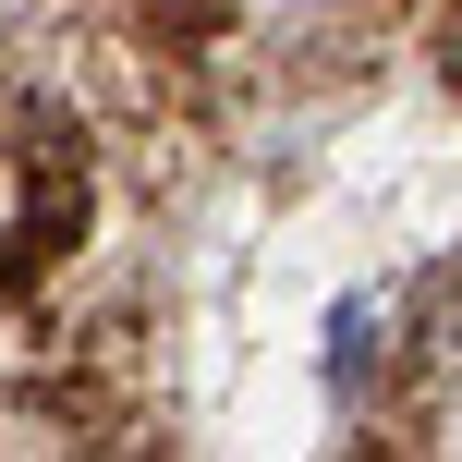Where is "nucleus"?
I'll return each mask as SVG.
<instances>
[{"label": "nucleus", "mask_w": 462, "mask_h": 462, "mask_svg": "<svg viewBox=\"0 0 462 462\" xmlns=\"http://www.w3.org/2000/svg\"><path fill=\"white\" fill-rule=\"evenodd\" d=\"M426 353H439V377H450V390H462V292L439 304V328H426Z\"/></svg>", "instance_id": "1"}, {"label": "nucleus", "mask_w": 462, "mask_h": 462, "mask_svg": "<svg viewBox=\"0 0 462 462\" xmlns=\"http://www.w3.org/2000/svg\"><path fill=\"white\" fill-rule=\"evenodd\" d=\"M450 86H462V13H450Z\"/></svg>", "instance_id": "2"}]
</instances>
